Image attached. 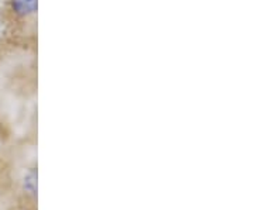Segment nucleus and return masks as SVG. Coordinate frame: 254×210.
Segmentation results:
<instances>
[{
	"instance_id": "1",
	"label": "nucleus",
	"mask_w": 254,
	"mask_h": 210,
	"mask_svg": "<svg viewBox=\"0 0 254 210\" xmlns=\"http://www.w3.org/2000/svg\"><path fill=\"white\" fill-rule=\"evenodd\" d=\"M7 9L16 20H27L37 14L38 0H7Z\"/></svg>"
},
{
	"instance_id": "2",
	"label": "nucleus",
	"mask_w": 254,
	"mask_h": 210,
	"mask_svg": "<svg viewBox=\"0 0 254 210\" xmlns=\"http://www.w3.org/2000/svg\"><path fill=\"white\" fill-rule=\"evenodd\" d=\"M23 188H24V192L27 193L28 196H31L33 199H36L37 196V171L33 168L30 169L24 179H23Z\"/></svg>"
}]
</instances>
